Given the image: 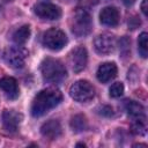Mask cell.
Here are the masks:
<instances>
[{"label":"cell","instance_id":"obj_19","mask_svg":"<svg viewBox=\"0 0 148 148\" xmlns=\"http://www.w3.org/2000/svg\"><path fill=\"white\" fill-rule=\"evenodd\" d=\"M138 50L142 58H147V56H148V35H147V32H142L139 36Z\"/></svg>","mask_w":148,"mask_h":148},{"label":"cell","instance_id":"obj_17","mask_svg":"<svg viewBox=\"0 0 148 148\" xmlns=\"http://www.w3.org/2000/svg\"><path fill=\"white\" fill-rule=\"evenodd\" d=\"M131 131L132 133L136 135H145L147 132V121L145 116L135 117L134 120L131 124Z\"/></svg>","mask_w":148,"mask_h":148},{"label":"cell","instance_id":"obj_14","mask_svg":"<svg viewBox=\"0 0 148 148\" xmlns=\"http://www.w3.org/2000/svg\"><path fill=\"white\" fill-rule=\"evenodd\" d=\"M99 21L104 25L114 27L119 22V12L116 7H104L99 13Z\"/></svg>","mask_w":148,"mask_h":148},{"label":"cell","instance_id":"obj_11","mask_svg":"<svg viewBox=\"0 0 148 148\" xmlns=\"http://www.w3.org/2000/svg\"><path fill=\"white\" fill-rule=\"evenodd\" d=\"M0 89L5 92L8 99H15L18 97V86L16 80L12 76H3L0 79Z\"/></svg>","mask_w":148,"mask_h":148},{"label":"cell","instance_id":"obj_26","mask_svg":"<svg viewBox=\"0 0 148 148\" xmlns=\"http://www.w3.org/2000/svg\"><path fill=\"white\" fill-rule=\"evenodd\" d=\"M12 0H0V8L1 7H3L6 3H8V2H10Z\"/></svg>","mask_w":148,"mask_h":148},{"label":"cell","instance_id":"obj_25","mask_svg":"<svg viewBox=\"0 0 148 148\" xmlns=\"http://www.w3.org/2000/svg\"><path fill=\"white\" fill-rule=\"evenodd\" d=\"M123 1H124V3L126 6H131V5H133L135 2V0H123Z\"/></svg>","mask_w":148,"mask_h":148},{"label":"cell","instance_id":"obj_2","mask_svg":"<svg viewBox=\"0 0 148 148\" xmlns=\"http://www.w3.org/2000/svg\"><path fill=\"white\" fill-rule=\"evenodd\" d=\"M40 73L44 81L50 83H60L67 76V72L62 62L54 58H46L42 61Z\"/></svg>","mask_w":148,"mask_h":148},{"label":"cell","instance_id":"obj_3","mask_svg":"<svg viewBox=\"0 0 148 148\" xmlns=\"http://www.w3.org/2000/svg\"><path fill=\"white\" fill-rule=\"evenodd\" d=\"M71 30L77 37L87 36L92 28V21L84 8H77L71 16Z\"/></svg>","mask_w":148,"mask_h":148},{"label":"cell","instance_id":"obj_22","mask_svg":"<svg viewBox=\"0 0 148 148\" xmlns=\"http://www.w3.org/2000/svg\"><path fill=\"white\" fill-rule=\"evenodd\" d=\"M127 24H128V28H130V29L134 30V29H136V28L141 24V21H140L136 16H132V17H130V18H128Z\"/></svg>","mask_w":148,"mask_h":148},{"label":"cell","instance_id":"obj_24","mask_svg":"<svg viewBox=\"0 0 148 148\" xmlns=\"http://www.w3.org/2000/svg\"><path fill=\"white\" fill-rule=\"evenodd\" d=\"M147 1L148 0H143L142 3H141V10H142V13H143L145 16L148 15V12H147Z\"/></svg>","mask_w":148,"mask_h":148},{"label":"cell","instance_id":"obj_10","mask_svg":"<svg viewBox=\"0 0 148 148\" xmlns=\"http://www.w3.org/2000/svg\"><path fill=\"white\" fill-rule=\"evenodd\" d=\"M21 120H22V114L14 110H5L2 113L3 128L9 133H14L17 131Z\"/></svg>","mask_w":148,"mask_h":148},{"label":"cell","instance_id":"obj_9","mask_svg":"<svg viewBox=\"0 0 148 148\" xmlns=\"http://www.w3.org/2000/svg\"><path fill=\"white\" fill-rule=\"evenodd\" d=\"M114 44H116L114 36L111 34H108V32L98 35L94 40V47L98 54L111 53L114 49Z\"/></svg>","mask_w":148,"mask_h":148},{"label":"cell","instance_id":"obj_6","mask_svg":"<svg viewBox=\"0 0 148 148\" xmlns=\"http://www.w3.org/2000/svg\"><path fill=\"white\" fill-rule=\"evenodd\" d=\"M28 56L29 52L23 46H12L6 49V51L3 52V59L12 68H22Z\"/></svg>","mask_w":148,"mask_h":148},{"label":"cell","instance_id":"obj_1","mask_svg":"<svg viewBox=\"0 0 148 148\" xmlns=\"http://www.w3.org/2000/svg\"><path fill=\"white\" fill-rule=\"evenodd\" d=\"M62 94L56 88H46L40 90L31 103V114L34 117H42L50 110L60 104Z\"/></svg>","mask_w":148,"mask_h":148},{"label":"cell","instance_id":"obj_7","mask_svg":"<svg viewBox=\"0 0 148 148\" xmlns=\"http://www.w3.org/2000/svg\"><path fill=\"white\" fill-rule=\"evenodd\" d=\"M34 12L43 20H58L61 16V9L50 2H38L35 5Z\"/></svg>","mask_w":148,"mask_h":148},{"label":"cell","instance_id":"obj_16","mask_svg":"<svg viewBox=\"0 0 148 148\" xmlns=\"http://www.w3.org/2000/svg\"><path fill=\"white\" fill-rule=\"evenodd\" d=\"M124 108L127 111V113L131 117H139V116H145V108L135 101H125Z\"/></svg>","mask_w":148,"mask_h":148},{"label":"cell","instance_id":"obj_8","mask_svg":"<svg viewBox=\"0 0 148 148\" xmlns=\"http://www.w3.org/2000/svg\"><path fill=\"white\" fill-rule=\"evenodd\" d=\"M88 60L87 50L83 46H77L69 53V65L75 73H79L86 68Z\"/></svg>","mask_w":148,"mask_h":148},{"label":"cell","instance_id":"obj_12","mask_svg":"<svg viewBox=\"0 0 148 148\" xmlns=\"http://www.w3.org/2000/svg\"><path fill=\"white\" fill-rule=\"evenodd\" d=\"M61 132H62V128H61L60 123L54 119H51V120L44 123L40 127L42 135L50 140H54V139L59 138L61 135Z\"/></svg>","mask_w":148,"mask_h":148},{"label":"cell","instance_id":"obj_21","mask_svg":"<svg viewBox=\"0 0 148 148\" xmlns=\"http://www.w3.org/2000/svg\"><path fill=\"white\" fill-rule=\"evenodd\" d=\"M96 112L103 117H112L113 116V110L109 105H99L96 109Z\"/></svg>","mask_w":148,"mask_h":148},{"label":"cell","instance_id":"obj_5","mask_svg":"<svg viewBox=\"0 0 148 148\" xmlns=\"http://www.w3.org/2000/svg\"><path fill=\"white\" fill-rule=\"evenodd\" d=\"M43 45L52 51H59L67 44V36L64 31L52 28L46 30L42 37Z\"/></svg>","mask_w":148,"mask_h":148},{"label":"cell","instance_id":"obj_4","mask_svg":"<svg viewBox=\"0 0 148 148\" xmlns=\"http://www.w3.org/2000/svg\"><path fill=\"white\" fill-rule=\"evenodd\" d=\"M71 97L80 103L88 102L94 98L95 96V88L94 86L87 80H79L73 83L69 88Z\"/></svg>","mask_w":148,"mask_h":148},{"label":"cell","instance_id":"obj_27","mask_svg":"<svg viewBox=\"0 0 148 148\" xmlns=\"http://www.w3.org/2000/svg\"><path fill=\"white\" fill-rule=\"evenodd\" d=\"M76 146H83V147H84V146H86V145H84V143H77V145H76Z\"/></svg>","mask_w":148,"mask_h":148},{"label":"cell","instance_id":"obj_20","mask_svg":"<svg viewBox=\"0 0 148 148\" xmlns=\"http://www.w3.org/2000/svg\"><path fill=\"white\" fill-rule=\"evenodd\" d=\"M109 91H110V96L111 97H113V98L120 97L123 95V92H124V86H123L121 82H116L110 87Z\"/></svg>","mask_w":148,"mask_h":148},{"label":"cell","instance_id":"obj_13","mask_svg":"<svg viewBox=\"0 0 148 148\" xmlns=\"http://www.w3.org/2000/svg\"><path fill=\"white\" fill-rule=\"evenodd\" d=\"M97 79L102 83L113 80L117 75V66L114 62H104L97 69Z\"/></svg>","mask_w":148,"mask_h":148},{"label":"cell","instance_id":"obj_15","mask_svg":"<svg viewBox=\"0 0 148 148\" xmlns=\"http://www.w3.org/2000/svg\"><path fill=\"white\" fill-rule=\"evenodd\" d=\"M30 34H31L30 27L25 24V25L20 27L18 29H16V30L13 32L12 38H13V40H14L17 45H20V44H24V43L29 39Z\"/></svg>","mask_w":148,"mask_h":148},{"label":"cell","instance_id":"obj_18","mask_svg":"<svg viewBox=\"0 0 148 148\" xmlns=\"http://www.w3.org/2000/svg\"><path fill=\"white\" fill-rule=\"evenodd\" d=\"M71 127L74 132H83L88 128V121L86 116L83 114H75L71 120Z\"/></svg>","mask_w":148,"mask_h":148},{"label":"cell","instance_id":"obj_23","mask_svg":"<svg viewBox=\"0 0 148 148\" xmlns=\"http://www.w3.org/2000/svg\"><path fill=\"white\" fill-rule=\"evenodd\" d=\"M98 2V0H80V3L83 6V7H90V6H94Z\"/></svg>","mask_w":148,"mask_h":148}]
</instances>
